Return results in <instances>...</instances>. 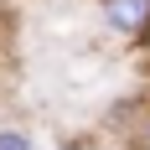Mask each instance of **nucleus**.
Wrapping results in <instances>:
<instances>
[{
    "label": "nucleus",
    "mask_w": 150,
    "mask_h": 150,
    "mask_svg": "<svg viewBox=\"0 0 150 150\" xmlns=\"http://www.w3.org/2000/svg\"><path fill=\"white\" fill-rule=\"evenodd\" d=\"M98 11H104V26L129 42L150 26V0H98Z\"/></svg>",
    "instance_id": "nucleus-1"
},
{
    "label": "nucleus",
    "mask_w": 150,
    "mask_h": 150,
    "mask_svg": "<svg viewBox=\"0 0 150 150\" xmlns=\"http://www.w3.org/2000/svg\"><path fill=\"white\" fill-rule=\"evenodd\" d=\"M0 150H36V140L21 124H0Z\"/></svg>",
    "instance_id": "nucleus-2"
},
{
    "label": "nucleus",
    "mask_w": 150,
    "mask_h": 150,
    "mask_svg": "<svg viewBox=\"0 0 150 150\" xmlns=\"http://www.w3.org/2000/svg\"><path fill=\"white\" fill-rule=\"evenodd\" d=\"M135 62H140V73H150V26L135 36Z\"/></svg>",
    "instance_id": "nucleus-3"
},
{
    "label": "nucleus",
    "mask_w": 150,
    "mask_h": 150,
    "mask_svg": "<svg viewBox=\"0 0 150 150\" xmlns=\"http://www.w3.org/2000/svg\"><path fill=\"white\" fill-rule=\"evenodd\" d=\"M145 135H150V129H145Z\"/></svg>",
    "instance_id": "nucleus-4"
},
{
    "label": "nucleus",
    "mask_w": 150,
    "mask_h": 150,
    "mask_svg": "<svg viewBox=\"0 0 150 150\" xmlns=\"http://www.w3.org/2000/svg\"><path fill=\"white\" fill-rule=\"evenodd\" d=\"M145 150H150V145H145Z\"/></svg>",
    "instance_id": "nucleus-5"
}]
</instances>
